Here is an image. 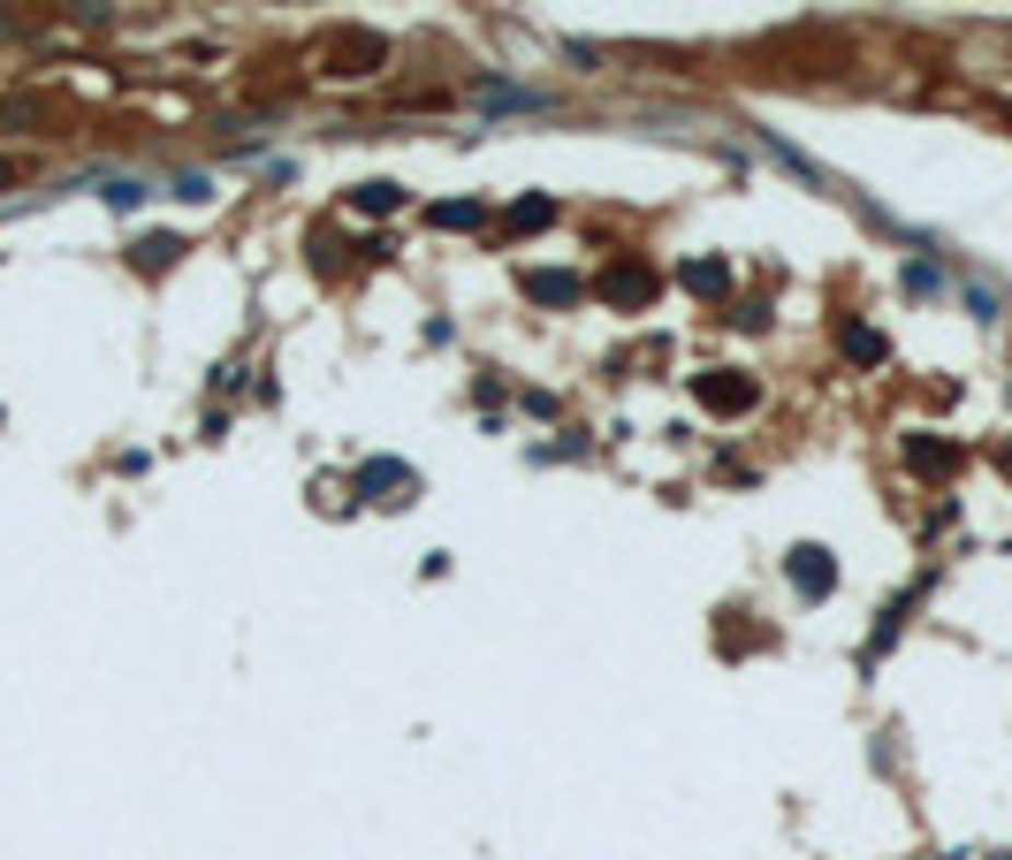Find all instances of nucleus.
<instances>
[{"mask_svg": "<svg viewBox=\"0 0 1012 860\" xmlns=\"http://www.w3.org/2000/svg\"><path fill=\"white\" fill-rule=\"evenodd\" d=\"M609 305H625V313H640L655 290H663V275L655 267H640V259H617V267H602V282H594Z\"/></svg>", "mask_w": 1012, "mask_h": 860, "instance_id": "obj_1", "label": "nucleus"}, {"mask_svg": "<svg viewBox=\"0 0 1012 860\" xmlns=\"http://www.w3.org/2000/svg\"><path fill=\"white\" fill-rule=\"evenodd\" d=\"M784 571H792V586H800L807 602H823V594L838 586V563H830V548H815V541H800V548L784 556Z\"/></svg>", "mask_w": 1012, "mask_h": 860, "instance_id": "obj_2", "label": "nucleus"}, {"mask_svg": "<svg viewBox=\"0 0 1012 860\" xmlns=\"http://www.w3.org/2000/svg\"><path fill=\"white\" fill-rule=\"evenodd\" d=\"M381 54H388V46H381L373 31H365V38H350V31H342V38H328V46H321V61H336L328 77H373V69H381Z\"/></svg>", "mask_w": 1012, "mask_h": 860, "instance_id": "obj_3", "label": "nucleus"}, {"mask_svg": "<svg viewBox=\"0 0 1012 860\" xmlns=\"http://www.w3.org/2000/svg\"><path fill=\"white\" fill-rule=\"evenodd\" d=\"M693 396H700L708 411H754V396H761V388H754L746 373H700V381H693Z\"/></svg>", "mask_w": 1012, "mask_h": 860, "instance_id": "obj_4", "label": "nucleus"}, {"mask_svg": "<svg viewBox=\"0 0 1012 860\" xmlns=\"http://www.w3.org/2000/svg\"><path fill=\"white\" fill-rule=\"evenodd\" d=\"M579 290H586V282L563 275V267H548V275L533 267V275H525V298H533V305H579Z\"/></svg>", "mask_w": 1012, "mask_h": 860, "instance_id": "obj_5", "label": "nucleus"}, {"mask_svg": "<svg viewBox=\"0 0 1012 860\" xmlns=\"http://www.w3.org/2000/svg\"><path fill=\"white\" fill-rule=\"evenodd\" d=\"M183 252H190L183 236H138V244H130V267H138V275H161V267L183 259Z\"/></svg>", "mask_w": 1012, "mask_h": 860, "instance_id": "obj_6", "label": "nucleus"}, {"mask_svg": "<svg viewBox=\"0 0 1012 860\" xmlns=\"http://www.w3.org/2000/svg\"><path fill=\"white\" fill-rule=\"evenodd\" d=\"M677 282H685L693 298H723V290H731V267H723V259H685Z\"/></svg>", "mask_w": 1012, "mask_h": 860, "instance_id": "obj_7", "label": "nucleus"}, {"mask_svg": "<svg viewBox=\"0 0 1012 860\" xmlns=\"http://www.w3.org/2000/svg\"><path fill=\"white\" fill-rule=\"evenodd\" d=\"M906 465H914V473H952V465H959V450H944V442H921V434H906Z\"/></svg>", "mask_w": 1012, "mask_h": 860, "instance_id": "obj_8", "label": "nucleus"}, {"mask_svg": "<svg viewBox=\"0 0 1012 860\" xmlns=\"http://www.w3.org/2000/svg\"><path fill=\"white\" fill-rule=\"evenodd\" d=\"M427 221H434V229H480V221H488V206H480V198H450V206H434Z\"/></svg>", "mask_w": 1012, "mask_h": 860, "instance_id": "obj_9", "label": "nucleus"}, {"mask_svg": "<svg viewBox=\"0 0 1012 860\" xmlns=\"http://www.w3.org/2000/svg\"><path fill=\"white\" fill-rule=\"evenodd\" d=\"M404 480H411V473H404L396 457H373V465L358 473V488H365V496H381V488H404ZM381 503H388V496H381Z\"/></svg>", "mask_w": 1012, "mask_h": 860, "instance_id": "obj_10", "label": "nucleus"}, {"mask_svg": "<svg viewBox=\"0 0 1012 860\" xmlns=\"http://www.w3.org/2000/svg\"><path fill=\"white\" fill-rule=\"evenodd\" d=\"M350 206H358V213H396L404 190H396V183H365V190H350Z\"/></svg>", "mask_w": 1012, "mask_h": 860, "instance_id": "obj_11", "label": "nucleus"}, {"mask_svg": "<svg viewBox=\"0 0 1012 860\" xmlns=\"http://www.w3.org/2000/svg\"><path fill=\"white\" fill-rule=\"evenodd\" d=\"M548 221H556L548 198H517V206H510V229H548Z\"/></svg>", "mask_w": 1012, "mask_h": 860, "instance_id": "obj_12", "label": "nucleus"}, {"mask_svg": "<svg viewBox=\"0 0 1012 860\" xmlns=\"http://www.w3.org/2000/svg\"><path fill=\"white\" fill-rule=\"evenodd\" d=\"M845 350H852L860 365H875V358H883V336H875V328H845Z\"/></svg>", "mask_w": 1012, "mask_h": 860, "instance_id": "obj_13", "label": "nucleus"}, {"mask_svg": "<svg viewBox=\"0 0 1012 860\" xmlns=\"http://www.w3.org/2000/svg\"><path fill=\"white\" fill-rule=\"evenodd\" d=\"M100 198H107V206H123V213H130V206H138V198H146V183H130V175H123V183H107V190H100Z\"/></svg>", "mask_w": 1012, "mask_h": 860, "instance_id": "obj_14", "label": "nucleus"}]
</instances>
